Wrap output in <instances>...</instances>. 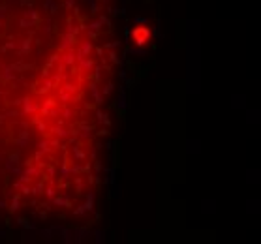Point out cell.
<instances>
[{"mask_svg": "<svg viewBox=\"0 0 261 244\" xmlns=\"http://www.w3.org/2000/svg\"><path fill=\"white\" fill-rule=\"evenodd\" d=\"M131 36H133V41L137 43V45H143V43L149 41L150 30H149V27H135L133 32H131Z\"/></svg>", "mask_w": 261, "mask_h": 244, "instance_id": "6da1fadb", "label": "cell"}, {"mask_svg": "<svg viewBox=\"0 0 261 244\" xmlns=\"http://www.w3.org/2000/svg\"><path fill=\"white\" fill-rule=\"evenodd\" d=\"M73 43H75V34H73V32H66L64 38H62V43H60V49H62V51L72 49Z\"/></svg>", "mask_w": 261, "mask_h": 244, "instance_id": "7a4b0ae2", "label": "cell"}, {"mask_svg": "<svg viewBox=\"0 0 261 244\" xmlns=\"http://www.w3.org/2000/svg\"><path fill=\"white\" fill-rule=\"evenodd\" d=\"M90 92H92V96H94V101L96 103H104V94L100 92V88H98V85L96 83H90Z\"/></svg>", "mask_w": 261, "mask_h": 244, "instance_id": "3957f363", "label": "cell"}, {"mask_svg": "<svg viewBox=\"0 0 261 244\" xmlns=\"http://www.w3.org/2000/svg\"><path fill=\"white\" fill-rule=\"evenodd\" d=\"M43 11L56 13V11H58V4H56L54 0H43Z\"/></svg>", "mask_w": 261, "mask_h": 244, "instance_id": "277c9868", "label": "cell"}, {"mask_svg": "<svg viewBox=\"0 0 261 244\" xmlns=\"http://www.w3.org/2000/svg\"><path fill=\"white\" fill-rule=\"evenodd\" d=\"M115 107H117V111L120 115H124V109H126V94H124V92H120V96H118Z\"/></svg>", "mask_w": 261, "mask_h": 244, "instance_id": "5b68a950", "label": "cell"}, {"mask_svg": "<svg viewBox=\"0 0 261 244\" xmlns=\"http://www.w3.org/2000/svg\"><path fill=\"white\" fill-rule=\"evenodd\" d=\"M90 51H92V43H90V41H83L81 49H79V53H77V58H83V56H86Z\"/></svg>", "mask_w": 261, "mask_h": 244, "instance_id": "8992f818", "label": "cell"}, {"mask_svg": "<svg viewBox=\"0 0 261 244\" xmlns=\"http://www.w3.org/2000/svg\"><path fill=\"white\" fill-rule=\"evenodd\" d=\"M75 60H77L75 53H73V51H70V49H68V53L62 56V62H64V64H68V66H72V64L75 62Z\"/></svg>", "mask_w": 261, "mask_h": 244, "instance_id": "52a82bcc", "label": "cell"}, {"mask_svg": "<svg viewBox=\"0 0 261 244\" xmlns=\"http://www.w3.org/2000/svg\"><path fill=\"white\" fill-rule=\"evenodd\" d=\"M23 17H27V19H30L32 23H36L38 25V21H40V15L34 11V9H25V13H23Z\"/></svg>", "mask_w": 261, "mask_h": 244, "instance_id": "ba28073f", "label": "cell"}, {"mask_svg": "<svg viewBox=\"0 0 261 244\" xmlns=\"http://www.w3.org/2000/svg\"><path fill=\"white\" fill-rule=\"evenodd\" d=\"M23 103H25V109H23V113H34L36 111V103L32 101V99H23Z\"/></svg>", "mask_w": 261, "mask_h": 244, "instance_id": "9c48e42d", "label": "cell"}, {"mask_svg": "<svg viewBox=\"0 0 261 244\" xmlns=\"http://www.w3.org/2000/svg\"><path fill=\"white\" fill-rule=\"evenodd\" d=\"M27 53H30V40H23L21 41V47H19V54L25 56Z\"/></svg>", "mask_w": 261, "mask_h": 244, "instance_id": "30bf717a", "label": "cell"}, {"mask_svg": "<svg viewBox=\"0 0 261 244\" xmlns=\"http://www.w3.org/2000/svg\"><path fill=\"white\" fill-rule=\"evenodd\" d=\"M96 117H98V122H100V124H105V126H109V124H111L109 117L104 113V111H98V115H96Z\"/></svg>", "mask_w": 261, "mask_h": 244, "instance_id": "8fae6325", "label": "cell"}, {"mask_svg": "<svg viewBox=\"0 0 261 244\" xmlns=\"http://www.w3.org/2000/svg\"><path fill=\"white\" fill-rule=\"evenodd\" d=\"M27 143H28V131H21V135H19V139H17V145L23 147V145H27Z\"/></svg>", "mask_w": 261, "mask_h": 244, "instance_id": "7c38bea8", "label": "cell"}, {"mask_svg": "<svg viewBox=\"0 0 261 244\" xmlns=\"http://www.w3.org/2000/svg\"><path fill=\"white\" fill-rule=\"evenodd\" d=\"M86 4L90 6V13H96V11L100 9V6H98V2H96V0H86Z\"/></svg>", "mask_w": 261, "mask_h": 244, "instance_id": "4fadbf2b", "label": "cell"}, {"mask_svg": "<svg viewBox=\"0 0 261 244\" xmlns=\"http://www.w3.org/2000/svg\"><path fill=\"white\" fill-rule=\"evenodd\" d=\"M100 28H102V23H100V21H94V23H90V25H88V30L100 32Z\"/></svg>", "mask_w": 261, "mask_h": 244, "instance_id": "5bb4252c", "label": "cell"}, {"mask_svg": "<svg viewBox=\"0 0 261 244\" xmlns=\"http://www.w3.org/2000/svg\"><path fill=\"white\" fill-rule=\"evenodd\" d=\"M113 88H115V85H111V83H107V85L102 88V94H111L113 92Z\"/></svg>", "mask_w": 261, "mask_h": 244, "instance_id": "9a60e30c", "label": "cell"}, {"mask_svg": "<svg viewBox=\"0 0 261 244\" xmlns=\"http://www.w3.org/2000/svg\"><path fill=\"white\" fill-rule=\"evenodd\" d=\"M109 58H111V62H115V64H118L120 60H118V56H117V53L113 49H109Z\"/></svg>", "mask_w": 261, "mask_h": 244, "instance_id": "2e32d148", "label": "cell"}, {"mask_svg": "<svg viewBox=\"0 0 261 244\" xmlns=\"http://www.w3.org/2000/svg\"><path fill=\"white\" fill-rule=\"evenodd\" d=\"M0 77H2L4 81H8V79H11V77H13V73H11V70H4V73H2Z\"/></svg>", "mask_w": 261, "mask_h": 244, "instance_id": "e0dca14e", "label": "cell"}, {"mask_svg": "<svg viewBox=\"0 0 261 244\" xmlns=\"http://www.w3.org/2000/svg\"><path fill=\"white\" fill-rule=\"evenodd\" d=\"M73 154H75V160H83V158H85V154L77 149V147H73Z\"/></svg>", "mask_w": 261, "mask_h": 244, "instance_id": "ac0fdd59", "label": "cell"}, {"mask_svg": "<svg viewBox=\"0 0 261 244\" xmlns=\"http://www.w3.org/2000/svg\"><path fill=\"white\" fill-rule=\"evenodd\" d=\"M17 208H19V197H15L13 201H11V207H9V210H11V212H15Z\"/></svg>", "mask_w": 261, "mask_h": 244, "instance_id": "d6986e66", "label": "cell"}, {"mask_svg": "<svg viewBox=\"0 0 261 244\" xmlns=\"http://www.w3.org/2000/svg\"><path fill=\"white\" fill-rule=\"evenodd\" d=\"M54 133H56L58 137H66V135H68V131L62 130V128H54Z\"/></svg>", "mask_w": 261, "mask_h": 244, "instance_id": "ffe728a7", "label": "cell"}, {"mask_svg": "<svg viewBox=\"0 0 261 244\" xmlns=\"http://www.w3.org/2000/svg\"><path fill=\"white\" fill-rule=\"evenodd\" d=\"M98 21H100L102 25H107V27H111V21H109V19L105 17V15H100V19H98Z\"/></svg>", "mask_w": 261, "mask_h": 244, "instance_id": "44dd1931", "label": "cell"}, {"mask_svg": "<svg viewBox=\"0 0 261 244\" xmlns=\"http://www.w3.org/2000/svg\"><path fill=\"white\" fill-rule=\"evenodd\" d=\"M73 4H75V0H64V8L66 9H72Z\"/></svg>", "mask_w": 261, "mask_h": 244, "instance_id": "7402d4cb", "label": "cell"}, {"mask_svg": "<svg viewBox=\"0 0 261 244\" xmlns=\"http://www.w3.org/2000/svg\"><path fill=\"white\" fill-rule=\"evenodd\" d=\"M19 223H21L23 227H28V229H32V227H34V225H32V223H28L27 220H19Z\"/></svg>", "mask_w": 261, "mask_h": 244, "instance_id": "603a6c76", "label": "cell"}, {"mask_svg": "<svg viewBox=\"0 0 261 244\" xmlns=\"http://www.w3.org/2000/svg\"><path fill=\"white\" fill-rule=\"evenodd\" d=\"M118 45H120V41H115V43H107L105 47H107V49H115V47H118Z\"/></svg>", "mask_w": 261, "mask_h": 244, "instance_id": "cb8c5ba5", "label": "cell"}, {"mask_svg": "<svg viewBox=\"0 0 261 244\" xmlns=\"http://www.w3.org/2000/svg\"><path fill=\"white\" fill-rule=\"evenodd\" d=\"M72 113H73V111H72V109H66V111H64V118H68V117H72Z\"/></svg>", "mask_w": 261, "mask_h": 244, "instance_id": "d4e9b609", "label": "cell"}, {"mask_svg": "<svg viewBox=\"0 0 261 244\" xmlns=\"http://www.w3.org/2000/svg\"><path fill=\"white\" fill-rule=\"evenodd\" d=\"M64 86H66L68 92H75V86H73V85H64Z\"/></svg>", "mask_w": 261, "mask_h": 244, "instance_id": "484cf974", "label": "cell"}, {"mask_svg": "<svg viewBox=\"0 0 261 244\" xmlns=\"http://www.w3.org/2000/svg\"><path fill=\"white\" fill-rule=\"evenodd\" d=\"M135 21H137V23H147V19H145V17H135Z\"/></svg>", "mask_w": 261, "mask_h": 244, "instance_id": "4316f807", "label": "cell"}, {"mask_svg": "<svg viewBox=\"0 0 261 244\" xmlns=\"http://www.w3.org/2000/svg\"><path fill=\"white\" fill-rule=\"evenodd\" d=\"M54 195V190H47V197H53Z\"/></svg>", "mask_w": 261, "mask_h": 244, "instance_id": "83f0119b", "label": "cell"}, {"mask_svg": "<svg viewBox=\"0 0 261 244\" xmlns=\"http://www.w3.org/2000/svg\"><path fill=\"white\" fill-rule=\"evenodd\" d=\"M6 207V201H0V208H4Z\"/></svg>", "mask_w": 261, "mask_h": 244, "instance_id": "f1b7e54d", "label": "cell"}]
</instances>
